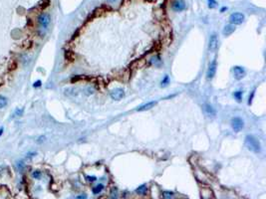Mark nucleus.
<instances>
[{
  "label": "nucleus",
  "mask_w": 266,
  "mask_h": 199,
  "mask_svg": "<svg viewBox=\"0 0 266 199\" xmlns=\"http://www.w3.org/2000/svg\"><path fill=\"white\" fill-rule=\"evenodd\" d=\"M245 146L248 151L254 152V153H259L261 151V143L252 135H247L245 137Z\"/></svg>",
  "instance_id": "f257e3e1"
},
{
  "label": "nucleus",
  "mask_w": 266,
  "mask_h": 199,
  "mask_svg": "<svg viewBox=\"0 0 266 199\" xmlns=\"http://www.w3.org/2000/svg\"><path fill=\"white\" fill-rule=\"evenodd\" d=\"M50 21H51V18L48 13H41L38 16V24H39L40 29L43 30V31H46L48 29Z\"/></svg>",
  "instance_id": "f03ea898"
},
{
  "label": "nucleus",
  "mask_w": 266,
  "mask_h": 199,
  "mask_svg": "<svg viewBox=\"0 0 266 199\" xmlns=\"http://www.w3.org/2000/svg\"><path fill=\"white\" fill-rule=\"evenodd\" d=\"M244 19H245V16L243 13L234 12L229 16V22H230V24H232V25H234V26L240 25V24H242L244 22Z\"/></svg>",
  "instance_id": "7ed1b4c3"
},
{
  "label": "nucleus",
  "mask_w": 266,
  "mask_h": 199,
  "mask_svg": "<svg viewBox=\"0 0 266 199\" xmlns=\"http://www.w3.org/2000/svg\"><path fill=\"white\" fill-rule=\"evenodd\" d=\"M230 124H231L232 130H234L235 132H239L243 130L244 127V122L243 119L239 118V117H234V118L231 119V122H230Z\"/></svg>",
  "instance_id": "20e7f679"
},
{
  "label": "nucleus",
  "mask_w": 266,
  "mask_h": 199,
  "mask_svg": "<svg viewBox=\"0 0 266 199\" xmlns=\"http://www.w3.org/2000/svg\"><path fill=\"white\" fill-rule=\"evenodd\" d=\"M218 47V37L215 33H212L208 40V50L209 52H215Z\"/></svg>",
  "instance_id": "39448f33"
},
{
  "label": "nucleus",
  "mask_w": 266,
  "mask_h": 199,
  "mask_svg": "<svg viewBox=\"0 0 266 199\" xmlns=\"http://www.w3.org/2000/svg\"><path fill=\"white\" fill-rule=\"evenodd\" d=\"M232 72H233V77L235 80H241L245 77L246 71L243 67L240 66H234L232 68Z\"/></svg>",
  "instance_id": "423d86ee"
},
{
  "label": "nucleus",
  "mask_w": 266,
  "mask_h": 199,
  "mask_svg": "<svg viewBox=\"0 0 266 199\" xmlns=\"http://www.w3.org/2000/svg\"><path fill=\"white\" fill-rule=\"evenodd\" d=\"M216 70H217V63H216V60L214 59L209 64V66H208V69H207L206 78L208 79V80H212V79L214 78V76L216 74Z\"/></svg>",
  "instance_id": "0eeeda50"
},
{
  "label": "nucleus",
  "mask_w": 266,
  "mask_h": 199,
  "mask_svg": "<svg viewBox=\"0 0 266 199\" xmlns=\"http://www.w3.org/2000/svg\"><path fill=\"white\" fill-rule=\"evenodd\" d=\"M111 98L115 101H120L125 97V91L122 88H116L112 90L111 94H110Z\"/></svg>",
  "instance_id": "6e6552de"
},
{
  "label": "nucleus",
  "mask_w": 266,
  "mask_h": 199,
  "mask_svg": "<svg viewBox=\"0 0 266 199\" xmlns=\"http://www.w3.org/2000/svg\"><path fill=\"white\" fill-rule=\"evenodd\" d=\"M172 10L175 12H182L186 8L185 2L183 0H174L172 5Z\"/></svg>",
  "instance_id": "1a4fd4ad"
},
{
  "label": "nucleus",
  "mask_w": 266,
  "mask_h": 199,
  "mask_svg": "<svg viewBox=\"0 0 266 199\" xmlns=\"http://www.w3.org/2000/svg\"><path fill=\"white\" fill-rule=\"evenodd\" d=\"M203 110H204V113L206 114V116H208L209 118H214L216 116V111L214 110V108H213L211 105H209V103H204Z\"/></svg>",
  "instance_id": "9d476101"
},
{
  "label": "nucleus",
  "mask_w": 266,
  "mask_h": 199,
  "mask_svg": "<svg viewBox=\"0 0 266 199\" xmlns=\"http://www.w3.org/2000/svg\"><path fill=\"white\" fill-rule=\"evenodd\" d=\"M156 105H157V102H156V101H150V102H148L146 103H144V105L138 107V109H137V111H144L150 110V109L155 107Z\"/></svg>",
  "instance_id": "9b49d317"
},
{
  "label": "nucleus",
  "mask_w": 266,
  "mask_h": 199,
  "mask_svg": "<svg viewBox=\"0 0 266 199\" xmlns=\"http://www.w3.org/2000/svg\"><path fill=\"white\" fill-rule=\"evenodd\" d=\"M235 29H236V28H235L234 25H232V24H227V25L224 26V28L222 30L223 36H225V37L230 36V35H231L232 33H234Z\"/></svg>",
  "instance_id": "f8f14e48"
},
{
  "label": "nucleus",
  "mask_w": 266,
  "mask_h": 199,
  "mask_svg": "<svg viewBox=\"0 0 266 199\" xmlns=\"http://www.w3.org/2000/svg\"><path fill=\"white\" fill-rule=\"evenodd\" d=\"M104 188H105V185H104L103 183H99V184H97V185H96V186H94V187L92 188V192H93V194H95V195L100 194V193L104 190Z\"/></svg>",
  "instance_id": "ddd939ff"
},
{
  "label": "nucleus",
  "mask_w": 266,
  "mask_h": 199,
  "mask_svg": "<svg viewBox=\"0 0 266 199\" xmlns=\"http://www.w3.org/2000/svg\"><path fill=\"white\" fill-rule=\"evenodd\" d=\"M148 191V186L147 184H142L141 185V186H139L138 188L136 189V193L139 195H145Z\"/></svg>",
  "instance_id": "4468645a"
},
{
  "label": "nucleus",
  "mask_w": 266,
  "mask_h": 199,
  "mask_svg": "<svg viewBox=\"0 0 266 199\" xmlns=\"http://www.w3.org/2000/svg\"><path fill=\"white\" fill-rule=\"evenodd\" d=\"M161 196H163V199H172L174 197V193L172 191H169V190H164L161 193Z\"/></svg>",
  "instance_id": "2eb2a0df"
},
{
  "label": "nucleus",
  "mask_w": 266,
  "mask_h": 199,
  "mask_svg": "<svg viewBox=\"0 0 266 199\" xmlns=\"http://www.w3.org/2000/svg\"><path fill=\"white\" fill-rule=\"evenodd\" d=\"M233 98L236 100V102L241 103L242 102V98H243V92L242 91H236L233 93Z\"/></svg>",
  "instance_id": "dca6fc26"
},
{
  "label": "nucleus",
  "mask_w": 266,
  "mask_h": 199,
  "mask_svg": "<svg viewBox=\"0 0 266 199\" xmlns=\"http://www.w3.org/2000/svg\"><path fill=\"white\" fill-rule=\"evenodd\" d=\"M152 64L155 65L156 67H160L161 65V60L160 58V56H158V55L153 56L152 58Z\"/></svg>",
  "instance_id": "f3484780"
},
{
  "label": "nucleus",
  "mask_w": 266,
  "mask_h": 199,
  "mask_svg": "<svg viewBox=\"0 0 266 199\" xmlns=\"http://www.w3.org/2000/svg\"><path fill=\"white\" fill-rule=\"evenodd\" d=\"M8 100L7 98L3 96V95H0V109H4L7 106Z\"/></svg>",
  "instance_id": "a211bd4d"
},
{
  "label": "nucleus",
  "mask_w": 266,
  "mask_h": 199,
  "mask_svg": "<svg viewBox=\"0 0 266 199\" xmlns=\"http://www.w3.org/2000/svg\"><path fill=\"white\" fill-rule=\"evenodd\" d=\"M169 84V77L168 75H166L164 77L163 80H161V87H166Z\"/></svg>",
  "instance_id": "6ab92c4d"
},
{
  "label": "nucleus",
  "mask_w": 266,
  "mask_h": 199,
  "mask_svg": "<svg viewBox=\"0 0 266 199\" xmlns=\"http://www.w3.org/2000/svg\"><path fill=\"white\" fill-rule=\"evenodd\" d=\"M41 176H42V172L40 170H34L32 172V177L34 179H40Z\"/></svg>",
  "instance_id": "aec40b11"
},
{
  "label": "nucleus",
  "mask_w": 266,
  "mask_h": 199,
  "mask_svg": "<svg viewBox=\"0 0 266 199\" xmlns=\"http://www.w3.org/2000/svg\"><path fill=\"white\" fill-rule=\"evenodd\" d=\"M207 4H208V8H210V9H213V8L217 6L216 0H207Z\"/></svg>",
  "instance_id": "412c9836"
},
{
  "label": "nucleus",
  "mask_w": 266,
  "mask_h": 199,
  "mask_svg": "<svg viewBox=\"0 0 266 199\" xmlns=\"http://www.w3.org/2000/svg\"><path fill=\"white\" fill-rule=\"evenodd\" d=\"M16 166H17L19 171H22L24 168H25V163H24L23 160H19V161H17V163H16Z\"/></svg>",
  "instance_id": "4be33fe9"
},
{
  "label": "nucleus",
  "mask_w": 266,
  "mask_h": 199,
  "mask_svg": "<svg viewBox=\"0 0 266 199\" xmlns=\"http://www.w3.org/2000/svg\"><path fill=\"white\" fill-rule=\"evenodd\" d=\"M23 113H24V109H16L15 110V111H14V114H13V116H15V117H21L22 114H23Z\"/></svg>",
  "instance_id": "5701e85b"
},
{
  "label": "nucleus",
  "mask_w": 266,
  "mask_h": 199,
  "mask_svg": "<svg viewBox=\"0 0 266 199\" xmlns=\"http://www.w3.org/2000/svg\"><path fill=\"white\" fill-rule=\"evenodd\" d=\"M118 195V188L117 187H113V189L111 190V197L112 199H116Z\"/></svg>",
  "instance_id": "b1692460"
},
{
  "label": "nucleus",
  "mask_w": 266,
  "mask_h": 199,
  "mask_svg": "<svg viewBox=\"0 0 266 199\" xmlns=\"http://www.w3.org/2000/svg\"><path fill=\"white\" fill-rule=\"evenodd\" d=\"M86 179H87L88 182H94V181L97 180V177H96L95 175H92V176L88 175V176H86Z\"/></svg>",
  "instance_id": "393cba45"
},
{
  "label": "nucleus",
  "mask_w": 266,
  "mask_h": 199,
  "mask_svg": "<svg viewBox=\"0 0 266 199\" xmlns=\"http://www.w3.org/2000/svg\"><path fill=\"white\" fill-rule=\"evenodd\" d=\"M41 86H42V82H41L40 80L34 82V84H33V87H34V88H40Z\"/></svg>",
  "instance_id": "a878e982"
},
{
  "label": "nucleus",
  "mask_w": 266,
  "mask_h": 199,
  "mask_svg": "<svg viewBox=\"0 0 266 199\" xmlns=\"http://www.w3.org/2000/svg\"><path fill=\"white\" fill-rule=\"evenodd\" d=\"M45 137H44V135H41V137H38V140H37V143H42L43 141H45Z\"/></svg>",
  "instance_id": "bb28decb"
},
{
  "label": "nucleus",
  "mask_w": 266,
  "mask_h": 199,
  "mask_svg": "<svg viewBox=\"0 0 266 199\" xmlns=\"http://www.w3.org/2000/svg\"><path fill=\"white\" fill-rule=\"evenodd\" d=\"M37 153L36 152H28V153H27V158H31V157H33V156H35V155H36Z\"/></svg>",
  "instance_id": "cd10ccee"
},
{
  "label": "nucleus",
  "mask_w": 266,
  "mask_h": 199,
  "mask_svg": "<svg viewBox=\"0 0 266 199\" xmlns=\"http://www.w3.org/2000/svg\"><path fill=\"white\" fill-rule=\"evenodd\" d=\"M86 198H87L86 194H81V195L76 196V199H86Z\"/></svg>",
  "instance_id": "c85d7f7f"
},
{
  "label": "nucleus",
  "mask_w": 266,
  "mask_h": 199,
  "mask_svg": "<svg viewBox=\"0 0 266 199\" xmlns=\"http://www.w3.org/2000/svg\"><path fill=\"white\" fill-rule=\"evenodd\" d=\"M3 132H4V129H3V127H0V137H1V135H2V133H3Z\"/></svg>",
  "instance_id": "c756f323"
},
{
  "label": "nucleus",
  "mask_w": 266,
  "mask_h": 199,
  "mask_svg": "<svg viewBox=\"0 0 266 199\" xmlns=\"http://www.w3.org/2000/svg\"><path fill=\"white\" fill-rule=\"evenodd\" d=\"M226 10H227V7H222V8H221V9H220V12L222 13V12H224V11H226Z\"/></svg>",
  "instance_id": "7c9ffc66"
},
{
  "label": "nucleus",
  "mask_w": 266,
  "mask_h": 199,
  "mask_svg": "<svg viewBox=\"0 0 266 199\" xmlns=\"http://www.w3.org/2000/svg\"><path fill=\"white\" fill-rule=\"evenodd\" d=\"M3 169H4L3 166H0V175H1V173H2V171H3Z\"/></svg>",
  "instance_id": "2f4dec72"
},
{
  "label": "nucleus",
  "mask_w": 266,
  "mask_h": 199,
  "mask_svg": "<svg viewBox=\"0 0 266 199\" xmlns=\"http://www.w3.org/2000/svg\"><path fill=\"white\" fill-rule=\"evenodd\" d=\"M108 1H109V2H115V1H116V0H108Z\"/></svg>",
  "instance_id": "473e14b6"
}]
</instances>
